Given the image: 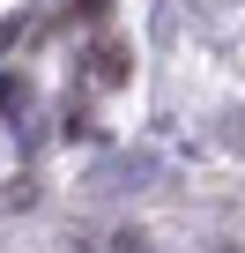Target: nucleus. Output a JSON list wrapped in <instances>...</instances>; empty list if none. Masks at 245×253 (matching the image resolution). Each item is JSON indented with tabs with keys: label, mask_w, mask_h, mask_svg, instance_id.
Returning <instances> with one entry per match:
<instances>
[{
	"label": "nucleus",
	"mask_w": 245,
	"mask_h": 253,
	"mask_svg": "<svg viewBox=\"0 0 245 253\" xmlns=\"http://www.w3.org/2000/svg\"><path fill=\"white\" fill-rule=\"evenodd\" d=\"M23 104H30V82L8 75V82H0V112H23Z\"/></svg>",
	"instance_id": "1"
}]
</instances>
